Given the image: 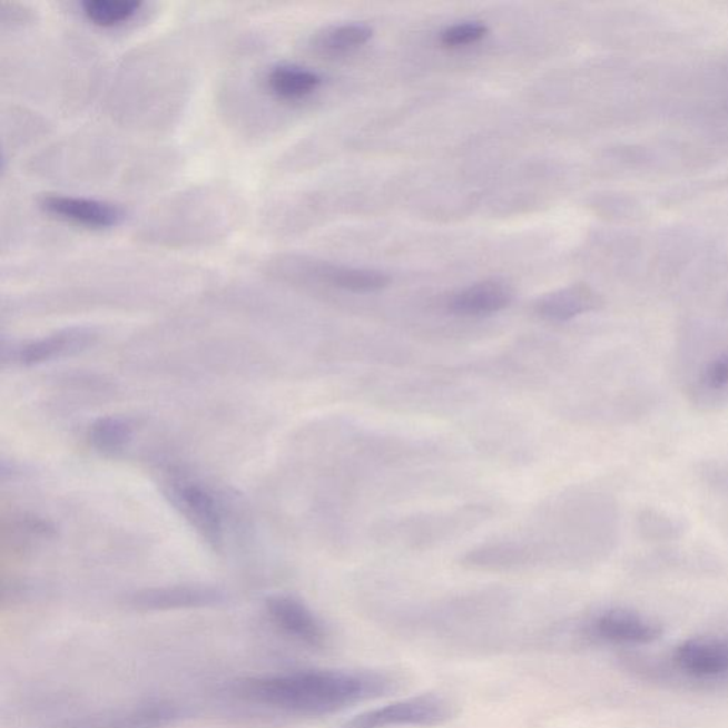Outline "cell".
Listing matches in <instances>:
<instances>
[{
  "label": "cell",
  "instance_id": "cell-12",
  "mask_svg": "<svg viewBox=\"0 0 728 728\" xmlns=\"http://www.w3.org/2000/svg\"><path fill=\"white\" fill-rule=\"evenodd\" d=\"M601 306V296L588 285H572L541 297L537 302L535 312L543 319L565 322Z\"/></svg>",
  "mask_w": 728,
  "mask_h": 728
},
{
  "label": "cell",
  "instance_id": "cell-7",
  "mask_svg": "<svg viewBox=\"0 0 728 728\" xmlns=\"http://www.w3.org/2000/svg\"><path fill=\"white\" fill-rule=\"evenodd\" d=\"M225 594L207 584H178V587L153 588L137 592L130 604L138 610H176L217 607Z\"/></svg>",
  "mask_w": 728,
  "mask_h": 728
},
{
  "label": "cell",
  "instance_id": "cell-8",
  "mask_svg": "<svg viewBox=\"0 0 728 728\" xmlns=\"http://www.w3.org/2000/svg\"><path fill=\"white\" fill-rule=\"evenodd\" d=\"M178 717L176 706L166 701H148L145 705L86 717L65 728H166L178 720Z\"/></svg>",
  "mask_w": 728,
  "mask_h": 728
},
{
  "label": "cell",
  "instance_id": "cell-11",
  "mask_svg": "<svg viewBox=\"0 0 728 728\" xmlns=\"http://www.w3.org/2000/svg\"><path fill=\"white\" fill-rule=\"evenodd\" d=\"M96 340L95 332L87 327H71L43 337V340L26 343L13 352V361L23 366H33L51 358L71 355L83 351Z\"/></svg>",
  "mask_w": 728,
  "mask_h": 728
},
{
  "label": "cell",
  "instance_id": "cell-14",
  "mask_svg": "<svg viewBox=\"0 0 728 728\" xmlns=\"http://www.w3.org/2000/svg\"><path fill=\"white\" fill-rule=\"evenodd\" d=\"M305 268L307 274L315 278L353 294H372L390 284L388 276L381 270L343 268L326 264H307Z\"/></svg>",
  "mask_w": 728,
  "mask_h": 728
},
{
  "label": "cell",
  "instance_id": "cell-16",
  "mask_svg": "<svg viewBox=\"0 0 728 728\" xmlns=\"http://www.w3.org/2000/svg\"><path fill=\"white\" fill-rule=\"evenodd\" d=\"M145 3L140 0H86L80 3L87 22L100 29L121 28L132 22Z\"/></svg>",
  "mask_w": 728,
  "mask_h": 728
},
{
  "label": "cell",
  "instance_id": "cell-13",
  "mask_svg": "<svg viewBox=\"0 0 728 728\" xmlns=\"http://www.w3.org/2000/svg\"><path fill=\"white\" fill-rule=\"evenodd\" d=\"M512 292L501 282L486 281L458 292L449 302V309L455 315L480 317L494 315L512 302Z\"/></svg>",
  "mask_w": 728,
  "mask_h": 728
},
{
  "label": "cell",
  "instance_id": "cell-15",
  "mask_svg": "<svg viewBox=\"0 0 728 728\" xmlns=\"http://www.w3.org/2000/svg\"><path fill=\"white\" fill-rule=\"evenodd\" d=\"M373 29L364 23H343L321 30L312 40V48L326 58H340L362 48L372 39Z\"/></svg>",
  "mask_w": 728,
  "mask_h": 728
},
{
  "label": "cell",
  "instance_id": "cell-20",
  "mask_svg": "<svg viewBox=\"0 0 728 728\" xmlns=\"http://www.w3.org/2000/svg\"><path fill=\"white\" fill-rule=\"evenodd\" d=\"M701 382L710 390H725L728 387V355L712 358L701 374Z\"/></svg>",
  "mask_w": 728,
  "mask_h": 728
},
{
  "label": "cell",
  "instance_id": "cell-4",
  "mask_svg": "<svg viewBox=\"0 0 728 728\" xmlns=\"http://www.w3.org/2000/svg\"><path fill=\"white\" fill-rule=\"evenodd\" d=\"M589 636L617 645H649L660 639L661 627L634 610L614 608L599 614L588 627Z\"/></svg>",
  "mask_w": 728,
  "mask_h": 728
},
{
  "label": "cell",
  "instance_id": "cell-9",
  "mask_svg": "<svg viewBox=\"0 0 728 728\" xmlns=\"http://www.w3.org/2000/svg\"><path fill=\"white\" fill-rule=\"evenodd\" d=\"M675 661L691 678H719L728 671V645L712 638L689 639L676 649Z\"/></svg>",
  "mask_w": 728,
  "mask_h": 728
},
{
  "label": "cell",
  "instance_id": "cell-18",
  "mask_svg": "<svg viewBox=\"0 0 728 728\" xmlns=\"http://www.w3.org/2000/svg\"><path fill=\"white\" fill-rule=\"evenodd\" d=\"M89 437L94 447L102 453H117L132 437L131 424L121 417H102L91 425Z\"/></svg>",
  "mask_w": 728,
  "mask_h": 728
},
{
  "label": "cell",
  "instance_id": "cell-6",
  "mask_svg": "<svg viewBox=\"0 0 728 728\" xmlns=\"http://www.w3.org/2000/svg\"><path fill=\"white\" fill-rule=\"evenodd\" d=\"M174 501L205 540L218 545L223 541V514L215 496L203 485L178 481L173 486Z\"/></svg>",
  "mask_w": 728,
  "mask_h": 728
},
{
  "label": "cell",
  "instance_id": "cell-5",
  "mask_svg": "<svg viewBox=\"0 0 728 728\" xmlns=\"http://www.w3.org/2000/svg\"><path fill=\"white\" fill-rule=\"evenodd\" d=\"M266 610L272 622L297 642L323 648L329 639L326 624L299 599L278 594L266 601Z\"/></svg>",
  "mask_w": 728,
  "mask_h": 728
},
{
  "label": "cell",
  "instance_id": "cell-3",
  "mask_svg": "<svg viewBox=\"0 0 728 728\" xmlns=\"http://www.w3.org/2000/svg\"><path fill=\"white\" fill-rule=\"evenodd\" d=\"M38 205L51 218L90 230L117 228L126 217L119 205L76 195L45 194Z\"/></svg>",
  "mask_w": 728,
  "mask_h": 728
},
{
  "label": "cell",
  "instance_id": "cell-1",
  "mask_svg": "<svg viewBox=\"0 0 728 728\" xmlns=\"http://www.w3.org/2000/svg\"><path fill=\"white\" fill-rule=\"evenodd\" d=\"M396 679L381 671L301 670L259 676L235 686L250 704L297 716H325L396 690Z\"/></svg>",
  "mask_w": 728,
  "mask_h": 728
},
{
  "label": "cell",
  "instance_id": "cell-19",
  "mask_svg": "<svg viewBox=\"0 0 728 728\" xmlns=\"http://www.w3.org/2000/svg\"><path fill=\"white\" fill-rule=\"evenodd\" d=\"M486 33L489 28L483 22H463L445 29L440 36V42L445 48H461L479 42Z\"/></svg>",
  "mask_w": 728,
  "mask_h": 728
},
{
  "label": "cell",
  "instance_id": "cell-17",
  "mask_svg": "<svg viewBox=\"0 0 728 728\" xmlns=\"http://www.w3.org/2000/svg\"><path fill=\"white\" fill-rule=\"evenodd\" d=\"M532 553L520 543L501 542L476 548L464 557L465 565L480 569H511L527 565Z\"/></svg>",
  "mask_w": 728,
  "mask_h": 728
},
{
  "label": "cell",
  "instance_id": "cell-2",
  "mask_svg": "<svg viewBox=\"0 0 728 728\" xmlns=\"http://www.w3.org/2000/svg\"><path fill=\"white\" fill-rule=\"evenodd\" d=\"M454 712L445 697L423 695L361 712L341 728L435 727L453 719Z\"/></svg>",
  "mask_w": 728,
  "mask_h": 728
},
{
  "label": "cell",
  "instance_id": "cell-10",
  "mask_svg": "<svg viewBox=\"0 0 728 728\" xmlns=\"http://www.w3.org/2000/svg\"><path fill=\"white\" fill-rule=\"evenodd\" d=\"M319 73L304 66L279 63L265 70L263 86L266 95L281 102H296L319 90Z\"/></svg>",
  "mask_w": 728,
  "mask_h": 728
}]
</instances>
